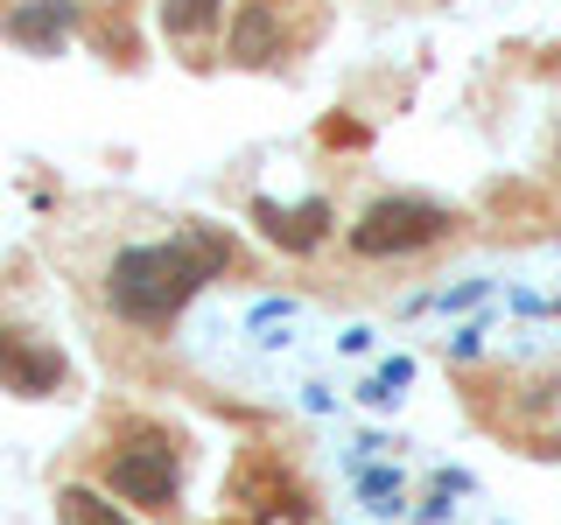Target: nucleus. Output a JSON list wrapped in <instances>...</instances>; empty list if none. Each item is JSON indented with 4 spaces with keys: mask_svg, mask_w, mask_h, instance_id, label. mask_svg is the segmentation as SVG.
<instances>
[{
    "mask_svg": "<svg viewBox=\"0 0 561 525\" xmlns=\"http://www.w3.org/2000/svg\"><path fill=\"white\" fill-rule=\"evenodd\" d=\"M414 518H421V525H443V518H449V490H435L428 504H414Z\"/></svg>",
    "mask_w": 561,
    "mask_h": 525,
    "instance_id": "obj_18",
    "label": "nucleus"
},
{
    "mask_svg": "<svg viewBox=\"0 0 561 525\" xmlns=\"http://www.w3.org/2000/svg\"><path fill=\"white\" fill-rule=\"evenodd\" d=\"M105 483L119 490L140 512H169L175 504V448L162 434H140V442H119L105 455Z\"/></svg>",
    "mask_w": 561,
    "mask_h": 525,
    "instance_id": "obj_3",
    "label": "nucleus"
},
{
    "mask_svg": "<svg viewBox=\"0 0 561 525\" xmlns=\"http://www.w3.org/2000/svg\"><path fill=\"white\" fill-rule=\"evenodd\" d=\"M358 498L373 504L379 518L408 512V504H400V469H393V463H365V469H358Z\"/></svg>",
    "mask_w": 561,
    "mask_h": 525,
    "instance_id": "obj_10",
    "label": "nucleus"
},
{
    "mask_svg": "<svg viewBox=\"0 0 561 525\" xmlns=\"http://www.w3.org/2000/svg\"><path fill=\"white\" fill-rule=\"evenodd\" d=\"M379 350V329L373 323H344L337 329V358H373Z\"/></svg>",
    "mask_w": 561,
    "mask_h": 525,
    "instance_id": "obj_12",
    "label": "nucleus"
},
{
    "mask_svg": "<svg viewBox=\"0 0 561 525\" xmlns=\"http://www.w3.org/2000/svg\"><path fill=\"white\" fill-rule=\"evenodd\" d=\"M330 218H337V210H330L323 197H302L295 210H288V203H274V197H260V203H253V224L280 245V253H316V245L330 238Z\"/></svg>",
    "mask_w": 561,
    "mask_h": 525,
    "instance_id": "obj_5",
    "label": "nucleus"
},
{
    "mask_svg": "<svg viewBox=\"0 0 561 525\" xmlns=\"http://www.w3.org/2000/svg\"><path fill=\"white\" fill-rule=\"evenodd\" d=\"M288 323H302V302H295V294H267V302L245 308V337H260V329H288Z\"/></svg>",
    "mask_w": 561,
    "mask_h": 525,
    "instance_id": "obj_11",
    "label": "nucleus"
},
{
    "mask_svg": "<svg viewBox=\"0 0 561 525\" xmlns=\"http://www.w3.org/2000/svg\"><path fill=\"white\" fill-rule=\"evenodd\" d=\"M225 267H232V238H225L218 224H183L175 238L127 245V253L105 267V302L134 329H169Z\"/></svg>",
    "mask_w": 561,
    "mask_h": 525,
    "instance_id": "obj_1",
    "label": "nucleus"
},
{
    "mask_svg": "<svg viewBox=\"0 0 561 525\" xmlns=\"http://www.w3.org/2000/svg\"><path fill=\"white\" fill-rule=\"evenodd\" d=\"M57 525H127V512H119V504H105L99 490L70 483L64 498H57Z\"/></svg>",
    "mask_w": 561,
    "mask_h": 525,
    "instance_id": "obj_8",
    "label": "nucleus"
},
{
    "mask_svg": "<svg viewBox=\"0 0 561 525\" xmlns=\"http://www.w3.org/2000/svg\"><path fill=\"white\" fill-rule=\"evenodd\" d=\"M70 28H78V0H22L8 14V43L28 49V57H57L70 43Z\"/></svg>",
    "mask_w": 561,
    "mask_h": 525,
    "instance_id": "obj_6",
    "label": "nucleus"
},
{
    "mask_svg": "<svg viewBox=\"0 0 561 525\" xmlns=\"http://www.w3.org/2000/svg\"><path fill=\"white\" fill-rule=\"evenodd\" d=\"M478 350H484V329H478V323H470V329H456V337H449V358H478Z\"/></svg>",
    "mask_w": 561,
    "mask_h": 525,
    "instance_id": "obj_16",
    "label": "nucleus"
},
{
    "mask_svg": "<svg viewBox=\"0 0 561 525\" xmlns=\"http://www.w3.org/2000/svg\"><path fill=\"white\" fill-rule=\"evenodd\" d=\"M379 378L393 385V393H400V385H414V358H386V364H379Z\"/></svg>",
    "mask_w": 561,
    "mask_h": 525,
    "instance_id": "obj_17",
    "label": "nucleus"
},
{
    "mask_svg": "<svg viewBox=\"0 0 561 525\" xmlns=\"http://www.w3.org/2000/svg\"><path fill=\"white\" fill-rule=\"evenodd\" d=\"M456 232V218L428 197H379L351 224V253L358 259H393V253H421V245H443Z\"/></svg>",
    "mask_w": 561,
    "mask_h": 525,
    "instance_id": "obj_2",
    "label": "nucleus"
},
{
    "mask_svg": "<svg viewBox=\"0 0 561 525\" xmlns=\"http://www.w3.org/2000/svg\"><path fill=\"white\" fill-rule=\"evenodd\" d=\"M267 57H280V14H274V0H239L232 63H267Z\"/></svg>",
    "mask_w": 561,
    "mask_h": 525,
    "instance_id": "obj_7",
    "label": "nucleus"
},
{
    "mask_svg": "<svg viewBox=\"0 0 561 525\" xmlns=\"http://www.w3.org/2000/svg\"><path fill=\"white\" fill-rule=\"evenodd\" d=\"M218 8L225 0H162V28L175 35V43H197V35H210Z\"/></svg>",
    "mask_w": 561,
    "mask_h": 525,
    "instance_id": "obj_9",
    "label": "nucleus"
},
{
    "mask_svg": "<svg viewBox=\"0 0 561 525\" xmlns=\"http://www.w3.org/2000/svg\"><path fill=\"white\" fill-rule=\"evenodd\" d=\"M64 350L43 337H22V329H0V393H22V399H49L64 385Z\"/></svg>",
    "mask_w": 561,
    "mask_h": 525,
    "instance_id": "obj_4",
    "label": "nucleus"
},
{
    "mask_svg": "<svg viewBox=\"0 0 561 525\" xmlns=\"http://www.w3.org/2000/svg\"><path fill=\"white\" fill-rule=\"evenodd\" d=\"M484 294V280H463V288H443V294H428V308H470Z\"/></svg>",
    "mask_w": 561,
    "mask_h": 525,
    "instance_id": "obj_14",
    "label": "nucleus"
},
{
    "mask_svg": "<svg viewBox=\"0 0 561 525\" xmlns=\"http://www.w3.org/2000/svg\"><path fill=\"white\" fill-rule=\"evenodd\" d=\"M295 399H302L309 413H337V393H330V385H316V378H309V385H295Z\"/></svg>",
    "mask_w": 561,
    "mask_h": 525,
    "instance_id": "obj_15",
    "label": "nucleus"
},
{
    "mask_svg": "<svg viewBox=\"0 0 561 525\" xmlns=\"http://www.w3.org/2000/svg\"><path fill=\"white\" fill-rule=\"evenodd\" d=\"M351 399H358V407H373V413H386L400 393H393V385H386V378L373 372V378H358V385H351Z\"/></svg>",
    "mask_w": 561,
    "mask_h": 525,
    "instance_id": "obj_13",
    "label": "nucleus"
}]
</instances>
